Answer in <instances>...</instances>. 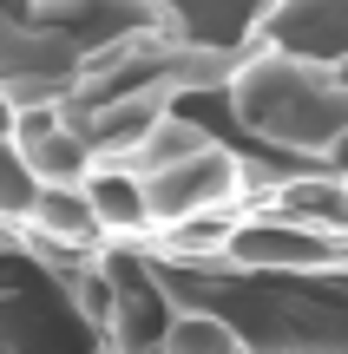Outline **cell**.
<instances>
[{
	"label": "cell",
	"instance_id": "obj_5",
	"mask_svg": "<svg viewBox=\"0 0 348 354\" xmlns=\"http://www.w3.org/2000/svg\"><path fill=\"white\" fill-rule=\"evenodd\" d=\"M263 46H283L315 66H342L348 59V0H283L263 20Z\"/></svg>",
	"mask_w": 348,
	"mask_h": 354
},
{
	"label": "cell",
	"instance_id": "obj_11",
	"mask_svg": "<svg viewBox=\"0 0 348 354\" xmlns=\"http://www.w3.org/2000/svg\"><path fill=\"white\" fill-rule=\"evenodd\" d=\"M336 79H342V86H348V59H342V66H336Z\"/></svg>",
	"mask_w": 348,
	"mask_h": 354
},
{
	"label": "cell",
	"instance_id": "obj_1",
	"mask_svg": "<svg viewBox=\"0 0 348 354\" xmlns=\"http://www.w3.org/2000/svg\"><path fill=\"white\" fill-rule=\"evenodd\" d=\"M210 99L237 118L244 138H257L289 171H322L348 131V86L336 79V66L296 59L263 39L230 66V86Z\"/></svg>",
	"mask_w": 348,
	"mask_h": 354
},
{
	"label": "cell",
	"instance_id": "obj_4",
	"mask_svg": "<svg viewBox=\"0 0 348 354\" xmlns=\"http://www.w3.org/2000/svg\"><path fill=\"white\" fill-rule=\"evenodd\" d=\"M283 0H158L171 39H184L197 53H223V59H244L263 39V20Z\"/></svg>",
	"mask_w": 348,
	"mask_h": 354
},
{
	"label": "cell",
	"instance_id": "obj_9",
	"mask_svg": "<svg viewBox=\"0 0 348 354\" xmlns=\"http://www.w3.org/2000/svg\"><path fill=\"white\" fill-rule=\"evenodd\" d=\"M329 171H336L342 184H348V131H342V145H336V151H329Z\"/></svg>",
	"mask_w": 348,
	"mask_h": 354
},
{
	"label": "cell",
	"instance_id": "obj_10",
	"mask_svg": "<svg viewBox=\"0 0 348 354\" xmlns=\"http://www.w3.org/2000/svg\"><path fill=\"white\" fill-rule=\"evenodd\" d=\"M7 131H13V99L0 92V138H7Z\"/></svg>",
	"mask_w": 348,
	"mask_h": 354
},
{
	"label": "cell",
	"instance_id": "obj_7",
	"mask_svg": "<svg viewBox=\"0 0 348 354\" xmlns=\"http://www.w3.org/2000/svg\"><path fill=\"white\" fill-rule=\"evenodd\" d=\"M20 223L39 230V236H53V243H66V250H105V230H99V216H92L86 184H39Z\"/></svg>",
	"mask_w": 348,
	"mask_h": 354
},
{
	"label": "cell",
	"instance_id": "obj_6",
	"mask_svg": "<svg viewBox=\"0 0 348 354\" xmlns=\"http://www.w3.org/2000/svg\"><path fill=\"white\" fill-rule=\"evenodd\" d=\"M92 216H99L105 243H152V203H145V177L125 165H99L86 177Z\"/></svg>",
	"mask_w": 348,
	"mask_h": 354
},
{
	"label": "cell",
	"instance_id": "obj_2",
	"mask_svg": "<svg viewBox=\"0 0 348 354\" xmlns=\"http://www.w3.org/2000/svg\"><path fill=\"white\" fill-rule=\"evenodd\" d=\"M0 354H118L79 308L73 282L53 276L26 243L0 250Z\"/></svg>",
	"mask_w": 348,
	"mask_h": 354
},
{
	"label": "cell",
	"instance_id": "obj_8",
	"mask_svg": "<svg viewBox=\"0 0 348 354\" xmlns=\"http://www.w3.org/2000/svg\"><path fill=\"white\" fill-rule=\"evenodd\" d=\"M165 354H250V342L217 315L178 308V322H171V335H165Z\"/></svg>",
	"mask_w": 348,
	"mask_h": 354
},
{
	"label": "cell",
	"instance_id": "obj_3",
	"mask_svg": "<svg viewBox=\"0 0 348 354\" xmlns=\"http://www.w3.org/2000/svg\"><path fill=\"white\" fill-rule=\"evenodd\" d=\"M7 138H13V151H20V165H26L33 184H86V177L99 171V151L86 145V131H79L59 105H26V112H13Z\"/></svg>",
	"mask_w": 348,
	"mask_h": 354
}]
</instances>
